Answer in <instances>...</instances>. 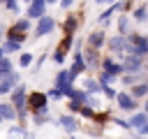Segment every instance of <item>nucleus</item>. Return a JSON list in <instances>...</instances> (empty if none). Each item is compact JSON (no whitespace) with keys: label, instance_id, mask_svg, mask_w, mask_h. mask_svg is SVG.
<instances>
[{"label":"nucleus","instance_id":"obj_1","mask_svg":"<svg viewBox=\"0 0 148 139\" xmlns=\"http://www.w3.org/2000/svg\"><path fill=\"white\" fill-rule=\"evenodd\" d=\"M32 21L30 19H18V21H14V23H9L7 28H5V39H9V42H18V44H23L25 39H28V35H30V30H32Z\"/></svg>","mask_w":148,"mask_h":139},{"label":"nucleus","instance_id":"obj_2","mask_svg":"<svg viewBox=\"0 0 148 139\" xmlns=\"http://www.w3.org/2000/svg\"><path fill=\"white\" fill-rule=\"evenodd\" d=\"M127 53L148 58V35H141L136 30H130V35H127Z\"/></svg>","mask_w":148,"mask_h":139},{"label":"nucleus","instance_id":"obj_3","mask_svg":"<svg viewBox=\"0 0 148 139\" xmlns=\"http://www.w3.org/2000/svg\"><path fill=\"white\" fill-rule=\"evenodd\" d=\"M49 95L44 93V90H28V102H25V107H28V114L30 116H35V114H39V111H49Z\"/></svg>","mask_w":148,"mask_h":139},{"label":"nucleus","instance_id":"obj_4","mask_svg":"<svg viewBox=\"0 0 148 139\" xmlns=\"http://www.w3.org/2000/svg\"><path fill=\"white\" fill-rule=\"evenodd\" d=\"M72 49H74V35H62L60 42H58V46H56L53 53H51V60H53L56 65H62Z\"/></svg>","mask_w":148,"mask_h":139},{"label":"nucleus","instance_id":"obj_5","mask_svg":"<svg viewBox=\"0 0 148 139\" xmlns=\"http://www.w3.org/2000/svg\"><path fill=\"white\" fill-rule=\"evenodd\" d=\"M56 28H58V21H56L53 16H49V14H44V16H42V19H37V23L32 25V37L42 39V37L51 35Z\"/></svg>","mask_w":148,"mask_h":139},{"label":"nucleus","instance_id":"obj_6","mask_svg":"<svg viewBox=\"0 0 148 139\" xmlns=\"http://www.w3.org/2000/svg\"><path fill=\"white\" fill-rule=\"evenodd\" d=\"M83 19H86V14H83V12H69V14L65 16V21H62V23H58V25H60L62 35H74Z\"/></svg>","mask_w":148,"mask_h":139},{"label":"nucleus","instance_id":"obj_7","mask_svg":"<svg viewBox=\"0 0 148 139\" xmlns=\"http://www.w3.org/2000/svg\"><path fill=\"white\" fill-rule=\"evenodd\" d=\"M116 104L120 107V111H127V114L139 111V97H134V95H132V93H127V90H118Z\"/></svg>","mask_w":148,"mask_h":139},{"label":"nucleus","instance_id":"obj_8","mask_svg":"<svg viewBox=\"0 0 148 139\" xmlns=\"http://www.w3.org/2000/svg\"><path fill=\"white\" fill-rule=\"evenodd\" d=\"M99 70H102V72H109V74H113L116 79H120V76L125 74V67H123V63H120V60H116L113 56H102Z\"/></svg>","mask_w":148,"mask_h":139},{"label":"nucleus","instance_id":"obj_9","mask_svg":"<svg viewBox=\"0 0 148 139\" xmlns=\"http://www.w3.org/2000/svg\"><path fill=\"white\" fill-rule=\"evenodd\" d=\"M120 63H123V67H125L127 74H141V70H143V58L134 56V53H125L120 58Z\"/></svg>","mask_w":148,"mask_h":139},{"label":"nucleus","instance_id":"obj_10","mask_svg":"<svg viewBox=\"0 0 148 139\" xmlns=\"http://www.w3.org/2000/svg\"><path fill=\"white\" fill-rule=\"evenodd\" d=\"M106 49L113 53V56H125L127 53V37L125 35H113V37H109V42H106Z\"/></svg>","mask_w":148,"mask_h":139},{"label":"nucleus","instance_id":"obj_11","mask_svg":"<svg viewBox=\"0 0 148 139\" xmlns=\"http://www.w3.org/2000/svg\"><path fill=\"white\" fill-rule=\"evenodd\" d=\"M74 74L69 72V67H60L58 70V74H56V81H53V86L56 88H60V90H69L72 86H74Z\"/></svg>","mask_w":148,"mask_h":139},{"label":"nucleus","instance_id":"obj_12","mask_svg":"<svg viewBox=\"0 0 148 139\" xmlns=\"http://www.w3.org/2000/svg\"><path fill=\"white\" fill-rule=\"evenodd\" d=\"M46 14V0H32L30 5H28V9H25V19H30V21H37V19H42Z\"/></svg>","mask_w":148,"mask_h":139},{"label":"nucleus","instance_id":"obj_13","mask_svg":"<svg viewBox=\"0 0 148 139\" xmlns=\"http://www.w3.org/2000/svg\"><path fill=\"white\" fill-rule=\"evenodd\" d=\"M106 42H109V37H106L104 28L92 30V32L88 35V39H86V44H88V46H92V49H97V51H102V46H106Z\"/></svg>","mask_w":148,"mask_h":139},{"label":"nucleus","instance_id":"obj_14","mask_svg":"<svg viewBox=\"0 0 148 139\" xmlns=\"http://www.w3.org/2000/svg\"><path fill=\"white\" fill-rule=\"evenodd\" d=\"M18 83H21V76H18L16 72L0 76V95H9V93H12V90H14Z\"/></svg>","mask_w":148,"mask_h":139},{"label":"nucleus","instance_id":"obj_15","mask_svg":"<svg viewBox=\"0 0 148 139\" xmlns=\"http://www.w3.org/2000/svg\"><path fill=\"white\" fill-rule=\"evenodd\" d=\"M58 125H60V127H65V132H67V134H74V132L81 127V125H79V120H76V116H72L69 111L58 116Z\"/></svg>","mask_w":148,"mask_h":139},{"label":"nucleus","instance_id":"obj_16","mask_svg":"<svg viewBox=\"0 0 148 139\" xmlns=\"http://www.w3.org/2000/svg\"><path fill=\"white\" fill-rule=\"evenodd\" d=\"M65 100H69V102H79V104H88V100H90V93H86L83 88H76V86H72L69 90H65Z\"/></svg>","mask_w":148,"mask_h":139},{"label":"nucleus","instance_id":"obj_17","mask_svg":"<svg viewBox=\"0 0 148 139\" xmlns=\"http://www.w3.org/2000/svg\"><path fill=\"white\" fill-rule=\"evenodd\" d=\"M83 60L88 63V67H99V63H102V51L83 44Z\"/></svg>","mask_w":148,"mask_h":139},{"label":"nucleus","instance_id":"obj_18","mask_svg":"<svg viewBox=\"0 0 148 139\" xmlns=\"http://www.w3.org/2000/svg\"><path fill=\"white\" fill-rule=\"evenodd\" d=\"M0 116H2L7 123H16V120H18L16 107H14L12 102H0Z\"/></svg>","mask_w":148,"mask_h":139},{"label":"nucleus","instance_id":"obj_19","mask_svg":"<svg viewBox=\"0 0 148 139\" xmlns=\"http://www.w3.org/2000/svg\"><path fill=\"white\" fill-rule=\"evenodd\" d=\"M127 120H130V127H132V130H139L141 125H146V123H148V114L141 109V111H134Z\"/></svg>","mask_w":148,"mask_h":139},{"label":"nucleus","instance_id":"obj_20","mask_svg":"<svg viewBox=\"0 0 148 139\" xmlns=\"http://www.w3.org/2000/svg\"><path fill=\"white\" fill-rule=\"evenodd\" d=\"M130 93H132L134 97H139V100L148 97V79H141L139 83H134V86L130 88Z\"/></svg>","mask_w":148,"mask_h":139},{"label":"nucleus","instance_id":"obj_21","mask_svg":"<svg viewBox=\"0 0 148 139\" xmlns=\"http://www.w3.org/2000/svg\"><path fill=\"white\" fill-rule=\"evenodd\" d=\"M132 16H134L136 23H146V21H148V2H146V5L141 2L139 7H134V9H132Z\"/></svg>","mask_w":148,"mask_h":139},{"label":"nucleus","instance_id":"obj_22","mask_svg":"<svg viewBox=\"0 0 148 139\" xmlns=\"http://www.w3.org/2000/svg\"><path fill=\"white\" fill-rule=\"evenodd\" d=\"M86 93H90V95H97V93H102V83L97 81V79H83V86H81Z\"/></svg>","mask_w":148,"mask_h":139},{"label":"nucleus","instance_id":"obj_23","mask_svg":"<svg viewBox=\"0 0 148 139\" xmlns=\"http://www.w3.org/2000/svg\"><path fill=\"white\" fill-rule=\"evenodd\" d=\"M111 120H113V114H111L109 109H104V111H97V114H95V118H92L90 123H97V125H102V127H104V125H106V123H111Z\"/></svg>","mask_w":148,"mask_h":139},{"label":"nucleus","instance_id":"obj_24","mask_svg":"<svg viewBox=\"0 0 148 139\" xmlns=\"http://www.w3.org/2000/svg\"><path fill=\"white\" fill-rule=\"evenodd\" d=\"M32 60H35V56H32L30 51H21V53H18V67H23V70H25V67H32V65H35Z\"/></svg>","mask_w":148,"mask_h":139},{"label":"nucleus","instance_id":"obj_25","mask_svg":"<svg viewBox=\"0 0 148 139\" xmlns=\"http://www.w3.org/2000/svg\"><path fill=\"white\" fill-rule=\"evenodd\" d=\"M116 28H118V35H130V23H127V16L125 14H120L118 16V21H116Z\"/></svg>","mask_w":148,"mask_h":139},{"label":"nucleus","instance_id":"obj_26","mask_svg":"<svg viewBox=\"0 0 148 139\" xmlns=\"http://www.w3.org/2000/svg\"><path fill=\"white\" fill-rule=\"evenodd\" d=\"M12 72H14V63L9 60V56L0 58V76H5V74H12Z\"/></svg>","mask_w":148,"mask_h":139},{"label":"nucleus","instance_id":"obj_27","mask_svg":"<svg viewBox=\"0 0 148 139\" xmlns=\"http://www.w3.org/2000/svg\"><path fill=\"white\" fill-rule=\"evenodd\" d=\"M2 46H5L7 56H12V53H21V49H23V44H18V42H9V39H5Z\"/></svg>","mask_w":148,"mask_h":139},{"label":"nucleus","instance_id":"obj_28","mask_svg":"<svg viewBox=\"0 0 148 139\" xmlns=\"http://www.w3.org/2000/svg\"><path fill=\"white\" fill-rule=\"evenodd\" d=\"M97 81H99L102 86H113V83H116V76H113V74H109V72H102V70H99Z\"/></svg>","mask_w":148,"mask_h":139},{"label":"nucleus","instance_id":"obj_29","mask_svg":"<svg viewBox=\"0 0 148 139\" xmlns=\"http://www.w3.org/2000/svg\"><path fill=\"white\" fill-rule=\"evenodd\" d=\"M139 81H141V79H139V74H127V72H125V74L120 76V83H123V86H127V88H132V86H134V83H139Z\"/></svg>","mask_w":148,"mask_h":139},{"label":"nucleus","instance_id":"obj_30","mask_svg":"<svg viewBox=\"0 0 148 139\" xmlns=\"http://www.w3.org/2000/svg\"><path fill=\"white\" fill-rule=\"evenodd\" d=\"M46 95H49V100H53V102H60V100H65V90H60V88H49L46 90Z\"/></svg>","mask_w":148,"mask_h":139},{"label":"nucleus","instance_id":"obj_31","mask_svg":"<svg viewBox=\"0 0 148 139\" xmlns=\"http://www.w3.org/2000/svg\"><path fill=\"white\" fill-rule=\"evenodd\" d=\"M95 114H97V111H95L92 107H88V104H83V107H81V111H79V116H81V118H86V120H92V118H95Z\"/></svg>","mask_w":148,"mask_h":139},{"label":"nucleus","instance_id":"obj_32","mask_svg":"<svg viewBox=\"0 0 148 139\" xmlns=\"http://www.w3.org/2000/svg\"><path fill=\"white\" fill-rule=\"evenodd\" d=\"M49 120H51L49 111H39V114L32 116V123H35V125H44V123H49Z\"/></svg>","mask_w":148,"mask_h":139},{"label":"nucleus","instance_id":"obj_33","mask_svg":"<svg viewBox=\"0 0 148 139\" xmlns=\"http://www.w3.org/2000/svg\"><path fill=\"white\" fill-rule=\"evenodd\" d=\"M102 95H104L106 100H116V97H118V90H116L113 86H102Z\"/></svg>","mask_w":148,"mask_h":139},{"label":"nucleus","instance_id":"obj_34","mask_svg":"<svg viewBox=\"0 0 148 139\" xmlns=\"http://www.w3.org/2000/svg\"><path fill=\"white\" fill-rule=\"evenodd\" d=\"M5 9L12 12V14H18V9H21V7H18V0H7V2H5Z\"/></svg>","mask_w":148,"mask_h":139},{"label":"nucleus","instance_id":"obj_35","mask_svg":"<svg viewBox=\"0 0 148 139\" xmlns=\"http://www.w3.org/2000/svg\"><path fill=\"white\" fill-rule=\"evenodd\" d=\"M132 9H134V0H123L120 2V14H127Z\"/></svg>","mask_w":148,"mask_h":139},{"label":"nucleus","instance_id":"obj_36","mask_svg":"<svg viewBox=\"0 0 148 139\" xmlns=\"http://www.w3.org/2000/svg\"><path fill=\"white\" fill-rule=\"evenodd\" d=\"M111 123H113V125H118V127L132 130V127H130V120H127V118H116V116H113V120H111Z\"/></svg>","mask_w":148,"mask_h":139},{"label":"nucleus","instance_id":"obj_37","mask_svg":"<svg viewBox=\"0 0 148 139\" xmlns=\"http://www.w3.org/2000/svg\"><path fill=\"white\" fill-rule=\"evenodd\" d=\"M143 137H148V123L141 125L139 130H134V139H143Z\"/></svg>","mask_w":148,"mask_h":139},{"label":"nucleus","instance_id":"obj_38","mask_svg":"<svg viewBox=\"0 0 148 139\" xmlns=\"http://www.w3.org/2000/svg\"><path fill=\"white\" fill-rule=\"evenodd\" d=\"M74 2H76V0H60V2H58V5H60V7H62V9H65V12H69V9H72V7H74Z\"/></svg>","mask_w":148,"mask_h":139},{"label":"nucleus","instance_id":"obj_39","mask_svg":"<svg viewBox=\"0 0 148 139\" xmlns=\"http://www.w3.org/2000/svg\"><path fill=\"white\" fill-rule=\"evenodd\" d=\"M44 60H49V53H46V51H44V53H42V56H39V60H37V63H35V70H39V67H42V65H44Z\"/></svg>","mask_w":148,"mask_h":139},{"label":"nucleus","instance_id":"obj_40","mask_svg":"<svg viewBox=\"0 0 148 139\" xmlns=\"http://www.w3.org/2000/svg\"><path fill=\"white\" fill-rule=\"evenodd\" d=\"M88 107H92V109H97V107H99V100H97L95 95H90V100H88Z\"/></svg>","mask_w":148,"mask_h":139},{"label":"nucleus","instance_id":"obj_41","mask_svg":"<svg viewBox=\"0 0 148 139\" xmlns=\"http://www.w3.org/2000/svg\"><path fill=\"white\" fill-rule=\"evenodd\" d=\"M97 5H109V0H95Z\"/></svg>","mask_w":148,"mask_h":139},{"label":"nucleus","instance_id":"obj_42","mask_svg":"<svg viewBox=\"0 0 148 139\" xmlns=\"http://www.w3.org/2000/svg\"><path fill=\"white\" fill-rule=\"evenodd\" d=\"M143 111L148 114V97H146V102H143Z\"/></svg>","mask_w":148,"mask_h":139},{"label":"nucleus","instance_id":"obj_43","mask_svg":"<svg viewBox=\"0 0 148 139\" xmlns=\"http://www.w3.org/2000/svg\"><path fill=\"white\" fill-rule=\"evenodd\" d=\"M56 2H60V0H46V5H56Z\"/></svg>","mask_w":148,"mask_h":139},{"label":"nucleus","instance_id":"obj_44","mask_svg":"<svg viewBox=\"0 0 148 139\" xmlns=\"http://www.w3.org/2000/svg\"><path fill=\"white\" fill-rule=\"evenodd\" d=\"M9 139H25V134H21V137H9Z\"/></svg>","mask_w":148,"mask_h":139},{"label":"nucleus","instance_id":"obj_45","mask_svg":"<svg viewBox=\"0 0 148 139\" xmlns=\"http://www.w3.org/2000/svg\"><path fill=\"white\" fill-rule=\"evenodd\" d=\"M65 139H76V137H74V134H69V137H65Z\"/></svg>","mask_w":148,"mask_h":139},{"label":"nucleus","instance_id":"obj_46","mask_svg":"<svg viewBox=\"0 0 148 139\" xmlns=\"http://www.w3.org/2000/svg\"><path fill=\"white\" fill-rule=\"evenodd\" d=\"M2 123H5V118H2V116H0V125H2Z\"/></svg>","mask_w":148,"mask_h":139},{"label":"nucleus","instance_id":"obj_47","mask_svg":"<svg viewBox=\"0 0 148 139\" xmlns=\"http://www.w3.org/2000/svg\"><path fill=\"white\" fill-rule=\"evenodd\" d=\"M109 2H123V0H109Z\"/></svg>","mask_w":148,"mask_h":139},{"label":"nucleus","instance_id":"obj_48","mask_svg":"<svg viewBox=\"0 0 148 139\" xmlns=\"http://www.w3.org/2000/svg\"><path fill=\"white\" fill-rule=\"evenodd\" d=\"M23 2H28V5H30V2H32V0H23Z\"/></svg>","mask_w":148,"mask_h":139},{"label":"nucleus","instance_id":"obj_49","mask_svg":"<svg viewBox=\"0 0 148 139\" xmlns=\"http://www.w3.org/2000/svg\"><path fill=\"white\" fill-rule=\"evenodd\" d=\"M5 2H7V0H0V5H5Z\"/></svg>","mask_w":148,"mask_h":139}]
</instances>
